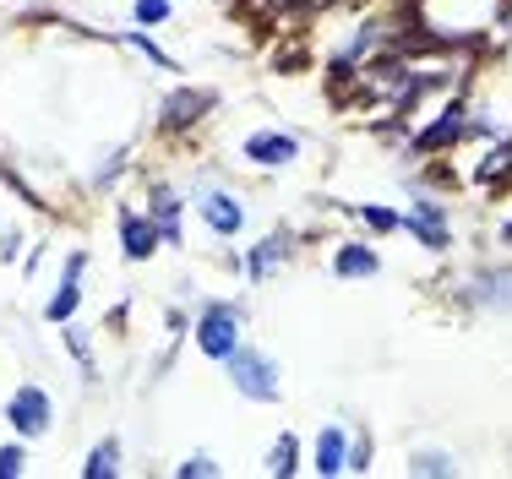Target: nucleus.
I'll return each instance as SVG.
<instances>
[{
	"label": "nucleus",
	"mask_w": 512,
	"mask_h": 479,
	"mask_svg": "<svg viewBox=\"0 0 512 479\" xmlns=\"http://www.w3.org/2000/svg\"><path fill=\"white\" fill-rule=\"evenodd\" d=\"M229 382H235L240 398H251V403H278V365H273V354H262V349H246L240 343L235 354H229Z\"/></svg>",
	"instance_id": "f257e3e1"
},
{
	"label": "nucleus",
	"mask_w": 512,
	"mask_h": 479,
	"mask_svg": "<svg viewBox=\"0 0 512 479\" xmlns=\"http://www.w3.org/2000/svg\"><path fill=\"white\" fill-rule=\"evenodd\" d=\"M197 349L207 360H229L240 349V305L229 300H213L197 311Z\"/></svg>",
	"instance_id": "f03ea898"
},
{
	"label": "nucleus",
	"mask_w": 512,
	"mask_h": 479,
	"mask_svg": "<svg viewBox=\"0 0 512 479\" xmlns=\"http://www.w3.org/2000/svg\"><path fill=\"white\" fill-rule=\"evenodd\" d=\"M409 196H414V207L404 213V229L425 245V251H447V245H453V229H447V207L436 202V196L425 191L420 180H409Z\"/></svg>",
	"instance_id": "7ed1b4c3"
},
{
	"label": "nucleus",
	"mask_w": 512,
	"mask_h": 479,
	"mask_svg": "<svg viewBox=\"0 0 512 479\" xmlns=\"http://www.w3.org/2000/svg\"><path fill=\"white\" fill-rule=\"evenodd\" d=\"M458 305H474V311H512V267H474L458 284Z\"/></svg>",
	"instance_id": "20e7f679"
},
{
	"label": "nucleus",
	"mask_w": 512,
	"mask_h": 479,
	"mask_svg": "<svg viewBox=\"0 0 512 479\" xmlns=\"http://www.w3.org/2000/svg\"><path fill=\"white\" fill-rule=\"evenodd\" d=\"M300 251V240L289 235V229H278V235H267V240H256L251 251H246V262H240V273L251 278V284H262V278H273L278 267H289V256Z\"/></svg>",
	"instance_id": "39448f33"
},
{
	"label": "nucleus",
	"mask_w": 512,
	"mask_h": 479,
	"mask_svg": "<svg viewBox=\"0 0 512 479\" xmlns=\"http://www.w3.org/2000/svg\"><path fill=\"white\" fill-rule=\"evenodd\" d=\"M240 153H246V164H262V169H284L300 158V137H289V131H256V137L240 142Z\"/></svg>",
	"instance_id": "423d86ee"
},
{
	"label": "nucleus",
	"mask_w": 512,
	"mask_h": 479,
	"mask_svg": "<svg viewBox=\"0 0 512 479\" xmlns=\"http://www.w3.org/2000/svg\"><path fill=\"white\" fill-rule=\"evenodd\" d=\"M213 109V93H202V88H180V93H169L164 98V109H158V131H186V126H197V120Z\"/></svg>",
	"instance_id": "0eeeda50"
},
{
	"label": "nucleus",
	"mask_w": 512,
	"mask_h": 479,
	"mask_svg": "<svg viewBox=\"0 0 512 479\" xmlns=\"http://www.w3.org/2000/svg\"><path fill=\"white\" fill-rule=\"evenodd\" d=\"M6 420L17 425V436H44V431H50V392H44V387H22L17 398H11Z\"/></svg>",
	"instance_id": "6e6552de"
},
{
	"label": "nucleus",
	"mask_w": 512,
	"mask_h": 479,
	"mask_svg": "<svg viewBox=\"0 0 512 479\" xmlns=\"http://www.w3.org/2000/svg\"><path fill=\"white\" fill-rule=\"evenodd\" d=\"M197 207H202V224L213 229V235H224V240L246 229V207H240L229 191H197Z\"/></svg>",
	"instance_id": "1a4fd4ad"
},
{
	"label": "nucleus",
	"mask_w": 512,
	"mask_h": 479,
	"mask_svg": "<svg viewBox=\"0 0 512 479\" xmlns=\"http://www.w3.org/2000/svg\"><path fill=\"white\" fill-rule=\"evenodd\" d=\"M158 240H164V235H158L153 218H142V213H126V218H120V245H126L131 262H148V256L158 251Z\"/></svg>",
	"instance_id": "9d476101"
},
{
	"label": "nucleus",
	"mask_w": 512,
	"mask_h": 479,
	"mask_svg": "<svg viewBox=\"0 0 512 479\" xmlns=\"http://www.w3.org/2000/svg\"><path fill=\"white\" fill-rule=\"evenodd\" d=\"M463 131H469V104H453L442 120H431V126L420 131V142H414V147H420V153H436V147H453Z\"/></svg>",
	"instance_id": "9b49d317"
},
{
	"label": "nucleus",
	"mask_w": 512,
	"mask_h": 479,
	"mask_svg": "<svg viewBox=\"0 0 512 479\" xmlns=\"http://www.w3.org/2000/svg\"><path fill=\"white\" fill-rule=\"evenodd\" d=\"M311 469L322 474V479H333V474H344V469H349V436L338 431V425H327V431L316 436V458H311Z\"/></svg>",
	"instance_id": "f8f14e48"
},
{
	"label": "nucleus",
	"mask_w": 512,
	"mask_h": 479,
	"mask_svg": "<svg viewBox=\"0 0 512 479\" xmlns=\"http://www.w3.org/2000/svg\"><path fill=\"white\" fill-rule=\"evenodd\" d=\"M382 273V256L371 245H338L333 251V278H376Z\"/></svg>",
	"instance_id": "ddd939ff"
},
{
	"label": "nucleus",
	"mask_w": 512,
	"mask_h": 479,
	"mask_svg": "<svg viewBox=\"0 0 512 479\" xmlns=\"http://www.w3.org/2000/svg\"><path fill=\"white\" fill-rule=\"evenodd\" d=\"M153 224H158V235H164L169 245L180 240V202H175L169 186H153Z\"/></svg>",
	"instance_id": "4468645a"
},
{
	"label": "nucleus",
	"mask_w": 512,
	"mask_h": 479,
	"mask_svg": "<svg viewBox=\"0 0 512 479\" xmlns=\"http://www.w3.org/2000/svg\"><path fill=\"white\" fill-rule=\"evenodd\" d=\"M267 469H273L278 479H289V474L300 469V436H295V431H284V436L273 441V458H267Z\"/></svg>",
	"instance_id": "2eb2a0df"
},
{
	"label": "nucleus",
	"mask_w": 512,
	"mask_h": 479,
	"mask_svg": "<svg viewBox=\"0 0 512 479\" xmlns=\"http://www.w3.org/2000/svg\"><path fill=\"white\" fill-rule=\"evenodd\" d=\"M82 474H88V479H109V474H120V441H115V436L99 441V447H93V458L82 463Z\"/></svg>",
	"instance_id": "dca6fc26"
},
{
	"label": "nucleus",
	"mask_w": 512,
	"mask_h": 479,
	"mask_svg": "<svg viewBox=\"0 0 512 479\" xmlns=\"http://www.w3.org/2000/svg\"><path fill=\"white\" fill-rule=\"evenodd\" d=\"M409 474H458V458H447L442 447H420L409 458Z\"/></svg>",
	"instance_id": "f3484780"
},
{
	"label": "nucleus",
	"mask_w": 512,
	"mask_h": 479,
	"mask_svg": "<svg viewBox=\"0 0 512 479\" xmlns=\"http://www.w3.org/2000/svg\"><path fill=\"white\" fill-rule=\"evenodd\" d=\"M360 224L371 229V235H393V229H404V213H393V207H376V202H365V207H360Z\"/></svg>",
	"instance_id": "a211bd4d"
},
{
	"label": "nucleus",
	"mask_w": 512,
	"mask_h": 479,
	"mask_svg": "<svg viewBox=\"0 0 512 479\" xmlns=\"http://www.w3.org/2000/svg\"><path fill=\"white\" fill-rule=\"evenodd\" d=\"M77 284H82V278H66V284H60V294H55V305H50V322H60V327H66L71 316H77V305H82V294H77Z\"/></svg>",
	"instance_id": "6ab92c4d"
},
{
	"label": "nucleus",
	"mask_w": 512,
	"mask_h": 479,
	"mask_svg": "<svg viewBox=\"0 0 512 479\" xmlns=\"http://www.w3.org/2000/svg\"><path fill=\"white\" fill-rule=\"evenodd\" d=\"M502 169L512 175V137H502V147H496V153H491V158H485V164H480V180L502 175Z\"/></svg>",
	"instance_id": "aec40b11"
},
{
	"label": "nucleus",
	"mask_w": 512,
	"mask_h": 479,
	"mask_svg": "<svg viewBox=\"0 0 512 479\" xmlns=\"http://www.w3.org/2000/svg\"><path fill=\"white\" fill-rule=\"evenodd\" d=\"M169 11H175L169 0H137V22H142V28H153V22H169Z\"/></svg>",
	"instance_id": "412c9836"
},
{
	"label": "nucleus",
	"mask_w": 512,
	"mask_h": 479,
	"mask_svg": "<svg viewBox=\"0 0 512 479\" xmlns=\"http://www.w3.org/2000/svg\"><path fill=\"white\" fill-rule=\"evenodd\" d=\"M197 474H218V463L207 458V452H197V458H186V463H180V479H197Z\"/></svg>",
	"instance_id": "4be33fe9"
},
{
	"label": "nucleus",
	"mask_w": 512,
	"mask_h": 479,
	"mask_svg": "<svg viewBox=\"0 0 512 479\" xmlns=\"http://www.w3.org/2000/svg\"><path fill=\"white\" fill-rule=\"evenodd\" d=\"M22 463H28V458H22V447H6V452H0V479L22 474Z\"/></svg>",
	"instance_id": "5701e85b"
},
{
	"label": "nucleus",
	"mask_w": 512,
	"mask_h": 479,
	"mask_svg": "<svg viewBox=\"0 0 512 479\" xmlns=\"http://www.w3.org/2000/svg\"><path fill=\"white\" fill-rule=\"evenodd\" d=\"M365 463H371V447H365V441H355V452H349V469H365Z\"/></svg>",
	"instance_id": "b1692460"
},
{
	"label": "nucleus",
	"mask_w": 512,
	"mask_h": 479,
	"mask_svg": "<svg viewBox=\"0 0 512 479\" xmlns=\"http://www.w3.org/2000/svg\"><path fill=\"white\" fill-rule=\"evenodd\" d=\"M496 240H502L507 251H512V218H507V224H496Z\"/></svg>",
	"instance_id": "393cba45"
}]
</instances>
